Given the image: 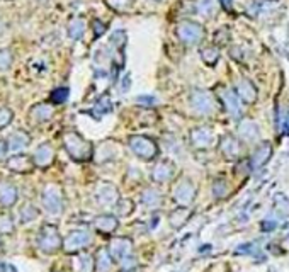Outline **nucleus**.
I'll return each mask as SVG.
<instances>
[{
  "label": "nucleus",
  "instance_id": "obj_54",
  "mask_svg": "<svg viewBox=\"0 0 289 272\" xmlns=\"http://www.w3.org/2000/svg\"><path fill=\"white\" fill-rule=\"evenodd\" d=\"M122 272H133V270H122Z\"/></svg>",
  "mask_w": 289,
  "mask_h": 272
},
{
  "label": "nucleus",
  "instance_id": "obj_23",
  "mask_svg": "<svg viewBox=\"0 0 289 272\" xmlns=\"http://www.w3.org/2000/svg\"><path fill=\"white\" fill-rule=\"evenodd\" d=\"M140 201L147 210H158V207L163 204V194L157 189L148 187L141 193Z\"/></svg>",
  "mask_w": 289,
  "mask_h": 272
},
{
  "label": "nucleus",
  "instance_id": "obj_32",
  "mask_svg": "<svg viewBox=\"0 0 289 272\" xmlns=\"http://www.w3.org/2000/svg\"><path fill=\"white\" fill-rule=\"evenodd\" d=\"M196 9L204 17H211L213 12H215V0H197Z\"/></svg>",
  "mask_w": 289,
  "mask_h": 272
},
{
  "label": "nucleus",
  "instance_id": "obj_44",
  "mask_svg": "<svg viewBox=\"0 0 289 272\" xmlns=\"http://www.w3.org/2000/svg\"><path fill=\"white\" fill-rule=\"evenodd\" d=\"M276 221H269V220H264L260 223V230L264 233H269V232H274L276 230Z\"/></svg>",
  "mask_w": 289,
  "mask_h": 272
},
{
  "label": "nucleus",
  "instance_id": "obj_26",
  "mask_svg": "<svg viewBox=\"0 0 289 272\" xmlns=\"http://www.w3.org/2000/svg\"><path fill=\"white\" fill-rule=\"evenodd\" d=\"M31 138L26 131H15L12 136L9 138L7 141V150L10 152H20L24 150L26 147H29Z\"/></svg>",
  "mask_w": 289,
  "mask_h": 272
},
{
  "label": "nucleus",
  "instance_id": "obj_52",
  "mask_svg": "<svg viewBox=\"0 0 289 272\" xmlns=\"http://www.w3.org/2000/svg\"><path fill=\"white\" fill-rule=\"evenodd\" d=\"M7 152V143H4V141H0V157L4 155V153Z\"/></svg>",
  "mask_w": 289,
  "mask_h": 272
},
{
  "label": "nucleus",
  "instance_id": "obj_2",
  "mask_svg": "<svg viewBox=\"0 0 289 272\" xmlns=\"http://www.w3.org/2000/svg\"><path fill=\"white\" fill-rule=\"evenodd\" d=\"M37 247L45 254H56L58 250L63 248V238L56 226L45 225L41 228L39 237H37Z\"/></svg>",
  "mask_w": 289,
  "mask_h": 272
},
{
  "label": "nucleus",
  "instance_id": "obj_15",
  "mask_svg": "<svg viewBox=\"0 0 289 272\" xmlns=\"http://www.w3.org/2000/svg\"><path fill=\"white\" fill-rule=\"evenodd\" d=\"M213 140H215V136H213V131L210 130V128H206V126L196 128V130L191 131V143H192V147L199 148V150L210 147L211 143H213Z\"/></svg>",
  "mask_w": 289,
  "mask_h": 272
},
{
  "label": "nucleus",
  "instance_id": "obj_45",
  "mask_svg": "<svg viewBox=\"0 0 289 272\" xmlns=\"http://www.w3.org/2000/svg\"><path fill=\"white\" fill-rule=\"evenodd\" d=\"M121 262H122V265H125V270H131L133 265L136 264V260H135V257H133V255H128V257L122 259Z\"/></svg>",
  "mask_w": 289,
  "mask_h": 272
},
{
  "label": "nucleus",
  "instance_id": "obj_48",
  "mask_svg": "<svg viewBox=\"0 0 289 272\" xmlns=\"http://www.w3.org/2000/svg\"><path fill=\"white\" fill-rule=\"evenodd\" d=\"M219 5H221L224 10H228V12L233 10V0H219Z\"/></svg>",
  "mask_w": 289,
  "mask_h": 272
},
{
  "label": "nucleus",
  "instance_id": "obj_12",
  "mask_svg": "<svg viewBox=\"0 0 289 272\" xmlns=\"http://www.w3.org/2000/svg\"><path fill=\"white\" fill-rule=\"evenodd\" d=\"M219 152L226 160H237L242 153V145H240L238 138L232 135H224L219 140Z\"/></svg>",
  "mask_w": 289,
  "mask_h": 272
},
{
  "label": "nucleus",
  "instance_id": "obj_20",
  "mask_svg": "<svg viewBox=\"0 0 289 272\" xmlns=\"http://www.w3.org/2000/svg\"><path fill=\"white\" fill-rule=\"evenodd\" d=\"M237 131H238L240 140H243L247 143H254L257 138H259V126H257V122L252 119H243L238 124Z\"/></svg>",
  "mask_w": 289,
  "mask_h": 272
},
{
  "label": "nucleus",
  "instance_id": "obj_8",
  "mask_svg": "<svg viewBox=\"0 0 289 272\" xmlns=\"http://www.w3.org/2000/svg\"><path fill=\"white\" fill-rule=\"evenodd\" d=\"M218 99L221 100L223 108L233 117H238L242 114V106H240V97L237 90L228 87H218Z\"/></svg>",
  "mask_w": 289,
  "mask_h": 272
},
{
  "label": "nucleus",
  "instance_id": "obj_31",
  "mask_svg": "<svg viewBox=\"0 0 289 272\" xmlns=\"http://www.w3.org/2000/svg\"><path fill=\"white\" fill-rule=\"evenodd\" d=\"M230 194V185L224 179H216L215 182H213V196L216 197V199H224V197H228Z\"/></svg>",
  "mask_w": 289,
  "mask_h": 272
},
{
  "label": "nucleus",
  "instance_id": "obj_7",
  "mask_svg": "<svg viewBox=\"0 0 289 272\" xmlns=\"http://www.w3.org/2000/svg\"><path fill=\"white\" fill-rule=\"evenodd\" d=\"M194 199H196V185L192 184L189 179L179 180L174 187V201L177 202L179 206L189 207V204H192Z\"/></svg>",
  "mask_w": 289,
  "mask_h": 272
},
{
  "label": "nucleus",
  "instance_id": "obj_4",
  "mask_svg": "<svg viewBox=\"0 0 289 272\" xmlns=\"http://www.w3.org/2000/svg\"><path fill=\"white\" fill-rule=\"evenodd\" d=\"M41 199H43L45 210L48 213H51V215H60L63 211V194H61L60 185L48 184L45 191H43Z\"/></svg>",
  "mask_w": 289,
  "mask_h": 272
},
{
  "label": "nucleus",
  "instance_id": "obj_33",
  "mask_svg": "<svg viewBox=\"0 0 289 272\" xmlns=\"http://www.w3.org/2000/svg\"><path fill=\"white\" fill-rule=\"evenodd\" d=\"M111 45L116 48V51H121L126 45V33L122 29H117L111 34Z\"/></svg>",
  "mask_w": 289,
  "mask_h": 272
},
{
  "label": "nucleus",
  "instance_id": "obj_11",
  "mask_svg": "<svg viewBox=\"0 0 289 272\" xmlns=\"http://www.w3.org/2000/svg\"><path fill=\"white\" fill-rule=\"evenodd\" d=\"M108 250L111 254V257L114 260H121L128 257V255H131V250H133V242L130 238H125V237H117V238H112L109 245H108Z\"/></svg>",
  "mask_w": 289,
  "mask_h": 272
},
{
  "label": "nucleus",
  "instance_id": "obj_49",
  "mask_svg": "<svg viewBox=\"0 0 289 272\" xmlns=\"http://www.w3.org/2000/svg\"><path fill=\"white\" fill-rule=\"evenodd\" d=\"M128 89H130V77H126L125 80H122V83H121V92H126Z\"/></svg>",
  "mask_w": 289,
  "mask_h": 272
},
{
  "label": "nucleus",
  "instance_id": "obj_51",
  "mask_svg": "<svg viewBox=\"0 0 289 272\" xmlns=\"http://www.w3.org/2000/svg\"><path fill=\"white\" fill-rule=\"evenodd\" d=\"M284 133H289V109L284 116Z\"/></svg>",
  "mask_w": 289,
  "mask_h": 272
},
{
  "label": "nucleus",
  "instance_id": "obj_27",
  "mask_svg": "<svg viewBox=\"0 0 289 272\" xmlns=\"http://www.w3.org/2000/svg\"><path fill=\"white\" fill-rule=\"evenodd\" d=\"M112 264H114V259L111 257L108 248H100L97 255H95V267L99 272H109Z\"/></svg>",
  "mask_w": 289,
  "mask_h": 272
},
{
  "label": "nucleus",
  "instance_id": "obj_41",
  "mask_svg": "<svg viewBox=\"0 0 289 272\" xmlns=\"http://www.w3.org/2000/svg\"><path fill=\"white\" fill-rule=\"evenodd\" d=\"M215 39H216V43L218 45H226V43L230 41V33H228V29L226 28H221L216 33V36H215Z\"/></svg>",
  "mask_w": 289,
  "mask_h": 272
},
{
  "label": "nucleus",
  "instance_id": "obj_39",
  "mask_svg": "<svg viewBox=\"0 0 289 272\" xmlns=\"http://www.w3.org/2000/svg\"><path fill=\"white\" fill-rule=\"evenodd\" d=\"M12 111L10 109H5V108H0V130H4L5 126L10 124V121H12Z\"/></svg>",
  "mask_w": 289,
  "mask_h": 272
},
{
  "label": "nucleus",
  "instance_id": "obj_18",
  "mask_svg": "<svg viewBox=\"0 0 289 272\" xmlns=\"http://www.w3.org/2000/svg\"><path fill=\"white\" fill-rule=\"evenodd\" d=\"M17 202V189L7 180H0V206L12 207Z\"/></svg>",
  "mask_w": 289,
  "mask_h": 272
},
{
  "label": "nucleus",
  "instance_id": "obj_35",
  "mask_svg": "<svg viewBox=\"0 0 289 272\" xmlns=\"http://www.w3.org/2000/svg\"><path fill=\"white\" fill-rule=\"evenodd\" d=\"M68 94H70V90H68L67 87L55 89L51 92V95H50V100H51L53 104H63V102H67Z\"/></svg>",
  "mask_w": 289,
  "mask_h": 272
},
{
  "label": "nucleus",
  "instance_id": "obj_47",
  "mask_svg": "<svg viewBox=\"0 0 289 272\" xmlns=\"http://www.w3.org/2000/svg\"><path fill=\"white\" fill-rule=\"evenodd\" d=\"M138 104H147V106H152L155 104V97H147V95H141V97L136 99Z\"/></svg>",
  "mask_w": 289,
  "mask_h": 272
},
{
  "label": "nucleus",
  "instance_id": "obj_46",
  "mask_svg": "<svg viewBox=\"0 0 289 272\" xmlns=\"http://www.w3.org/2000/svg\"><path fill=\"white\" fill-rule=\"evenodd\" d=\"M254 252V245L252 243H242L237 248V254H252Z\"/></svg>",
  "mask_w": 289,
  "mask_h": 272
},
{
  "label": "nucleus",
  "instance_id": "obj_28",
  "mask_svg": "<svg viewBox=\"0 0 289 272\" xmlns=\"http://www.w3.org/2000/svg\"><path fill=\"white\" fill-rule=\"evenodd\" d=\"M68 34L72 39H80L85 34V20L82 17H73L68 24Z\"/></svg>",
  "mask_w": 289,
  "mask_h": 272
},
{
  "label": "nucleus",
  "instance_id": "obj_29",
  "mask_svg": "<svg viewBox=\"0 0 289 272\" xmlns=\"http://www.w3.org/2000/svg\"><path fill=\"white\" fill-rule=\"evenodd\" d=\"M112 111V102H111V99L108 97V95H102L99 100H97V104L94 106V111H92V116L94 117H102L104 114H108Z\"/></svg>",
  "mask_w": 289,
  "mask_h": 272
},
{
  "label": "nucleus",
  "instance_id": "obj_9",
  "mask_svg": "<svg viewBox=\"0 0 289 272\" xmlns=\"http://www.w3.org/2000/svg\"><path fill=\"white\" fill-rule=\"evenodd\" d=\"M191 106L197 114L208 116L213 113V109H215V100H213L211 94H208L206 90H192Z\"/></svg>",
  "mask_w": 289,
  "mask_h": 272
},
{
  "label": "nucleus",
  "instance_id": "obj_3",
  "mask_svg": "<svg viewBox=\"0 0 289 272\" xmlns=\"http://www.w3.org/2000/svg\"><path fill=\"white\" fill-rule=\"evenodd\" d=\"M130 148L138 158L141 160H153L158 157V147L152 138L148 136H131L130 138Z\"/></svg>",
  "mask_w": 289,
  "mask_h": 272
},
{
  "label": "nucleus",
  "instance_id": "obj_14",
  "mask_svg": "<svg viewBox=\"0 0 289 272\" xmlns=\"http://www.w3.org/2000/svg\"><path fill=\"white\" fill-rule=\"evenodd\" d=\"M33 162L36 167H39V169L50 167V165L55 162V150H53V147L50 143H43V145L37 147V150L33 157Z\"/></svg>",
  "mask_w": 289,
  "mask_h": 272
},
{
  "label": "nucleus",
  "instance_id": "obj_37",
  "mask_svg": "<svg viewBox=\"0 0 289 272\" xmlns=\"http://www.w3.org/2000/svg\"><path fill=\"white\" fill-rule=\"evenodd\" d=\"M12 65V53L9 50H0V70H7Z\"/></svg>",
  "mask_w": 289,
  "mask_h": 272
},
{
  "label": "nucleus",
  "instance_id": "obj_36",
  "mask_svg": "<svg viewBox=\"0 0 289 272\" xmlns=\"http://www.w3.org/2000/svg\"><path fill=\"white\" fill-rule=\"evenodd\" d=\"M36 216H37V210L33 204H24L23 206V210H20V220H23L24 223L33 221Z\"/></svg>",
  "mask_w": 289,
  "mask_h": 272
},
{
  "label": "nucleus",
  "instance_id": "obj_43",
  "mask_svg": "<svg viewBox=\"0 0 289 272\" xmlns=\"http://www.w3.org/2000/svg\"><path fill=\"white\" fill-rule=\"evenodd\" d=\"M108 4L114 10H125L130 7V0H108Z\"/></svg>",
  "mask_w": 289,
  "mask_h": 272
},
{
  "label": "nucleus",
  "instance_id": "obj_38",
  "mask_svg": "<svg viewBox=\"0 0 289 272\" xmlns=\"http://www.w3.org/2000/svg\"><path fill=\"white\" fill-rule=\"evenodd\" d=\"M116 207H117V213H119V215H130V213L135 210V204H133V201H130V199H125V201H119L116 204Z\"/></svg>",
  "mask_w": 289,
  "mask_h": 272
},
{
  "label": "nucleus",
  "instance_id": "obj_22",
  "mask_svg": "<svg viewBox=\"0 0 289 272\" xmlns=\"http://www.w3.org/2000/svg\"><path fill=\"white\" fill-rule=\"evenodd\" d=\"M72 267H73V272H94L97 269L95 267V257L87 252L77 254L72 262Z\"/></svg>",
  "mask_w": 289,
  "mask_h": 272
},
{
  "label": "nucleus",
  "instance_id": "obj_50",
  "mask_svg": "<svg viewBox=\"0 0 289 272\" xmlns=\"http://www.w3.org/2000/svg\"><path fill=\"white\" fill-rule=\"evenodd\" d=\"M0 272H15L14 267H10L7 264H0Z\"/></svg>",
  "mask_w": 289,
  "mask_h": 272
},
{
  "label": "nucleus",
  "instance_id": "obj_19",
  "mask_svg": "<svg viewBox=\"0 0 289 272\" xmlns=\"http://www.w3.org/2000/svg\"><path fill=\"white\" fill-rule=\"evenodd\" d=\"M117 225H119V221H117V218L114 215H100L94 220V228L102 235L114 233Z\"/></svg>",
  "mask_w": 289,
  "mask_h": 272
},
{
  "label": "nucleus",
  "instance_id": "obj_16",
  "mask_svg": "<svg viewBox=\"0 0 289 272\" xmlns=\"http://www.w3.org/2000/svg\"><path fill=\"white\" fill-rule=\"evenodd\" d=\"M272 155V145L269 141H262L259 147L255 148L252 157H250V165L254 169H260L269 162V158Z\"/></svg>",
  "mask_w": 289,
  "mask_h": 272
},
{
  "label": "nucleus",
  "instance_id": "obj_25",
  "mask_svg": "<svg viewBox=\"0 0 289 272\" xmlns=\"http://www.w3.org/2000/svg\"><path fill=\"white\" fill-rule=\"evenodd\" d=\"M51 116H53V108H51V106L46 104V102H41V104H36L34 108L31 109L29 119L39 124V122H46Z\"/></svg>",
  "mask_w": 289,
  "mask_h": 272
},
{
  "label": "nucleus",
  "instance_id": "obj_10",
  "mask_svg": "<svg viewBox=\"0 0 289 272\" xmlns=\"http://www.w3.org/2000/svg\"><path fill=\"white\" fill-rule=\"evenodd\" d=\"M95 199L100 206H116L121 201L116 185L111 182H99L95 189Z\"/></svg>",
  "mask_w": 289,
  "mask_h": 272
},
{
  "label": "nucleus",
  "instance_id": "obj_42",
  "mask_svg": "<svg viewBox=\"0 0 289 272\" xmlns=\"http://www.w3.org/2000/svg\"><path fill=\"white\" fill-rule=\"evenodd\" d=\"M14 223L10 220V216H0V232H12Z\"/></svg>",
  "mask_w": 289,
  "mask_h": 272
},
{
  "label": "nucleus",
  "instance_id": "obj_1",
  "mask_svg": "<svg viewBox=\"0 0 289 272\" xmlns=\"http://www.w3.org/2000/svg\"><path fill=\"white\" fill-rule=\"evenodd\" d=\"M63 147L75 162H89L94 155V145L77 131H67L63 135Z\"/></svg>",
  "mask_w": 289,
  "mask_h": 272
},
{
  "label": "nucleus",
  "instance_id": "obj_6",
  "mask_svg": "<svg viewBox=\"0 0 289 272\" xmlns=\"http://www.w3.org/2000/svg\"><path fill=\"white\" fill-rule=\"evenodd\" d=\"M90 240H92V237H90L89 232H85V230L72 232L63 240V250H65L67 254H78L90 243Z\"/></svg>",
  "mask_w": 289,
  "mask_h": 272
},
{
  "label": "nucleus",
  "instance_id": "obj_34",
  "mask_svg": "<svg viewBox=\"0 0 289 272\" xmlns=\"http://www.w3.org/2000/svg\"><path fill=\"white\" fill-rule=\"evenodd\" d=\"M279 0H264V2L259 4V10H257V14H262V15H267V14H274V10L279 7Z\"/></svg>",
  "mask_w": 289,
  "mask_h": 272
},
{
  "label": "nucleus",
  "instance_id": "obj_13",
  "mask_svg": "<svg viewBox=\"0 0 289 272\" xmlns=\"http://www.w3.org/2000/svg\"><path fill=\"white\" fill-rule=\"evenodd\" d=\"M175 174V167L170 162H160V163H155L152 172H150V177H152L153 182L157 184H165V182H170Z\"/></svg>",
  "mask_w": 289,
  "mask_h": 272
},
{
  "label": "nucleus",
  "instance_id": "obj_17",
  "mask_svg": "<svg viewBox=\"0 0 289 272\" xmlns=\"http://www.w3.org/2000/svg\"><path fill=\"white\" fill-rule=\"evenodd\" d=\"M237 94L240 100H243L245 104H254L257 100V87L250 82L249 78H242L240 82L237 83Z\"/></svg>",
  "mask_w": 289,
  "mask_h": 272
},
{
  "label": "nucleus",
  "instance_id": "obj_24",
  "mask_svg": "<svg viewBox=\"0 0 289 272\" xmlns=\"http://www.w3.org/2000/svg\"><path fill=\"white\" fill-rule=\"evenodd\" d=\"M191 215H192V211L189 210V207L179 206L177 210H174L172 213H170V216H169L170 226H172L174 230H179V228H182L187 221H189Z\"/></svg>",
  "mask_w": 289,
  "mask_h": 272
},
{
  "label": "nucleus",
  "instance_id": "obj_5",
  "mask_svg": "<svg viewBox=\"0 0 289 272\" xmlns=\"http://www.w3.org/2000/svg\"><path fill=\"white\" fill-rule=\"evenodd\" d=\"M177 36L185 45H197L204 36V29L194 20H182L177 26Z\"/></svg>",
  "mask_w": 289,
  "mask_h": 272
},
{
  "label": "nucleus",
  "instance_id": "obj_30",
  "mask_svg": "<svg viewBox=\"0 0 289 272\" xmlns=\"http://www.w3.org/2000/svg\"><path fill=\"white\" fill-rule=\"evenodd\" d=\"M201 58H202V61L206 63V65H210V67H215L218 60H219V50L216 46H206V48H202L201 50Z\"/></svg>",
  "mask_w": 289,
  "mask_h": 272
},
{
  "label": "nucleus",
  "instance_id": "obj_55",
  "mask_svg": "<svg viewBox=\"0 0 289 272\" xmlns=\"http://www.w3.org/2000/svg\"><path fill=\"white\" fill-rule=\"evenodd\" d=\"M157 2H160V0H157Z\"/></svg>",
  "mask_w": 289,
  "mask_h": 272
},
{
  "label": "nucleus",
  "instance_id": "obj_40",
  "mask_svg": "<svg viewBox=\"0 0 289 272\" xmlns=\"http://www.w3.org/2000/svg\"><path fill=\"white\" fill-rule=\"evenodd\" d=\"M92 29H94V36L95 38H100L106 31H108V28H106V24L102 23V20H99V19H95L94 23H92Z\"/></svg>",
  "mask_w": 289,
  "mask_h": 272
},
{
  "label": "nucleus",
  "instance_id": "obj_21",
  "mask_svg": "<svg viewBox=\"0 0 289 272\" xmlns=\"http://www.w3.org/2000/svg\"><path fill=\"white\" fill-rule=\"evenodd\" d=\"M7 169L17 174H29L34 169V163L28 155H12L7 160Z\"/></svg>",
  "mask_w": 289,
  "mask_h": 272
},
{
  "label": "nucleus",
  "instance_id": "obj_53",
  "mask_svg": "<svg viewBox=\"0 0 289 272\" xmlns=\"http://www.w3.org/2000/svg\"><path fill=\"white\" fill-rule=\"evenodd\" d=\"M0 247H2V238H0Z\"/></svg>",
  "mask_w": 289,
  "mask_h": 272
}]
</instances>
